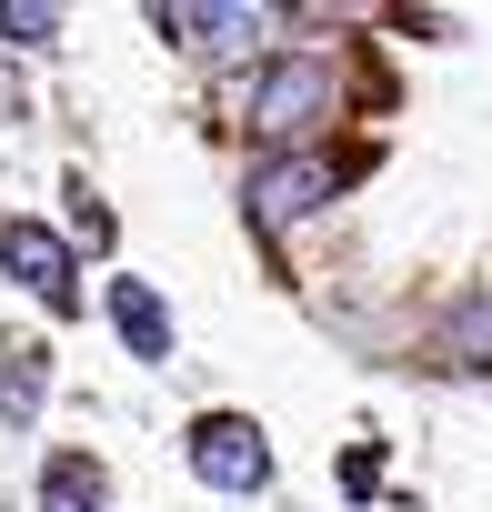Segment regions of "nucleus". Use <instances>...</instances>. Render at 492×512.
<instances>
[{
	"label": "nucleus",
	"instance_id": "9b49d317",
	"mask_svg": "<svg viewBox=\"0 0 492 512\" xmlns=\"http://www.w3.org/2000/svg\"><path fill=\"white\" fill-rule=\"evenodd\" d=\"M71 231H81V241H111V211L91 201V181H71Z\"/></svg>",
	"mask_w": 492,
	"mask_h": 512
},
{
	"label": "nucleus",
	"instance_id": "20e7f679",
	"mask_svg": "<svg viewBox=\"0 0 492 512\" xmlns=\"http://www.w3.org/2000/svg\"><path fill=\"white\" fill-rule=\"evenodd\" d=\"M0 272H11L41 312H81V262H71V241L51 231V221H0Z\"/></svg>",
	"mask_w": 492,
	"mask_h": 512
},
{
	"label": "nucleus",
	"instance_id": "9d476101",
	"mask_svg": "<svg viewBox=\"0 0 492 512\" xmlns=\"http://www.w3.org/2000/svg\"><path fill=\"white\" fill-rule=\"evenodd\" d=\"M372 11H382V0H292L302 31H322V21H372Z\"/></svg>",
	"mask_w": 492,
	"mask_h": 512
},
{
	"label": "nucleus",
	"instance_id": "1a4fd4ad",
	"mask_svg": "<svg viewBox=\"0 0 492 512\" xmlns=\"http://www.w3.org/2000/svg\"><path fill=\"white\" fill-rule=\"evenodd\" d=\"M442 352H452V362H492V292H472V302L452 312V332H442Z\"/></svg>",
	"mask_w": 492,
	"mask_h": 512
},
{
	"label": "nucleus",
	"instance_id": "423d86ee",
	"mask_svg": "<svg viewBox=\"0 0 492 512\" xmlns=\"http://www.w3.org/2000/svg\"><path fill=\"white\" fill-rule=\"evenodd\" d=\"M111 502V472L91 462V452H51V472H41V512H101Z\"/></svg>",
	"mask_w": 492,
	"mask_h": 512
},
{
	"label": "nucleus",
	"instance_id": "f03ea898",
	"mask_svg": "<svg viewBox=\"0 0 492 512\" xmlns=\"http://www.w3.org/2000/svg\"><path fill=\"white\" fill-rule=\"evenodd\" d=\"M332 201H342V161L312 151V141L272 151L252 181H241V211H252V231H292V221H312V211H332Z\"/></svg>",
	"mask_w": 492,
	"mask_h": 512
},
{
	"label": "nucleus",
	"instance_id": "f8f14e48",
	"mask_svg": "<svg viewBox=\"0 0 492 512\" xmlns=\"http://www.w3.org/2000/svg\"><path fill=\"white\" fill-rule=\"evenodd\" d=\"M21 111H31V101H21V81H11V71H0V121H21Z\"/></svg>",
	"mask_w": 492,
	"mask_h": 512
},
{
	"label": "nucleus",
	"instance_id": "f257e3e1",
	"mask_svg": "<svg viewBox=\"0 0 492 512\" xmlns=\"http://www.w3.org/2000/svg\"><path fill=\"white\" fill-rule=\"evenodd\" d=\"M332 111H342V71L322 51H282V61L252 71V91H241V121H252V141H272V151L312 141Z\"/></svg>",
	"mask_w": 492,
	"mask_h": 512
},
{
	"label": "nucleus",
	"instance_id": "0eeeda50",
	"mask_svg": "<svg viewBox=\"0 0 492 512\" xmlns=\"http://www.w3.org/2000/svg\"><path fill=\"white\" fill-rule=\"evenodd\" d=\"M41 392H51V352L11 342V352H0V412H11V422H31V412H41Z\"/></svg>",
	"mask_w": 492,
	"mask_h": 512
},
{
	"label": "nucleus",
	"instance_id": "6e6552de",
	"mask_svg": "<svg viewBox=\"0 0 492 512\" xmlns=\"http://www.w3.org/2000/svg\"><path fill=\"white\" fill-rule=\"evenodd\" d=\"M61 21H71V0H0V41L11 51H51Z\"/></svg>",
	"mask_w": 492,
	"mask_h": 512
},
{
	"label": "nucleus",
	"instance_id": "39448f33",
	"mask_svg": "<svg viewBox=\"0 0 492 512\" xmlns=\"http://www.w3.org/2000/svg\"><path fill=\"white\" fill-rule=\"evenodd\" d=\"M101 302H111V332H121V352H131V362H171V302H161L141 272H121Z\"/></svg>",
	"mask_w": 492,
	"mask_h": 512
},
{
	"label": "nucleus",
	"instance_id": "7ed1b4c3",
	"mask_svg": "<svg viewBox=\"0 0 492 512\" xmlns=\"http://www.w3.org/2000/svg\"><path fill=\"white\" fill-rule=\"evenodd\" d=\"M181 452H191V472H201L211 492H231V502H252V492L272 482V442H262L252 412H201V422L181 432Z\"/></svg>",
	"mask_w": 492,
	"mask_h": 512
}]
</instances>
